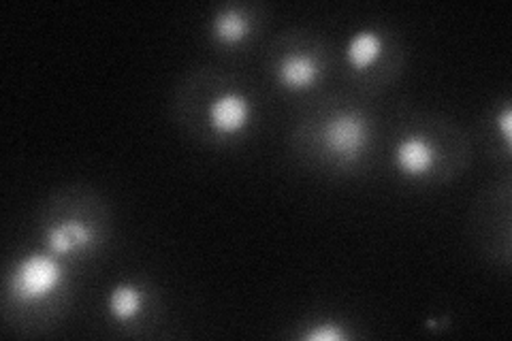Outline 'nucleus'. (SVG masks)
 Here are the masks:
<instances>
[{
	"label": "nucleus",
	"instance_id": "f257e3e1",
	"mask_svg": "<svg viewBox=\"0 0 512 341\" xmlns=\"http://www.w3.org/2000/svg\"><path fill=\"white\" fill-rule=\"evenodd\" d=\"M64 269L58 261V256L52 252L47 254H28L20 258V263L15 265L9 288L11 295L20 303H39L47 297H52L54 292L62 286Z\"/></svg>",
	"mask_w": 512,
	"mask_h": 341
},
{
	"label": "nucleus",
	"instance_id": "f03ea898",
	"mask_svg": "<svg viewBox=\"0 0 512 341\" xmlns=\"http://www.w3.org/2000/svg\"><path fill=\"white\" fill-rule=\"evenodd\" d=\"M323 143L331 156L344 162L357 160L370 143V124L357 111L335 113L323 128Z\"/></svg>",
	"mask_w": 512,
	"mask_h": 341
},
{
	"label": "nucleus",
	"instance_id": "7ed1b4c3",
	"mask_svg": "<svg viewBox=\"0 0 512 341\" xmlns=\"http://www.w3.org/2000/svg\"><path fill=\"white\" fill-rule=\"evenodd\" d=\"M252 105L242 92H224L207 107V122L214 133L231 137L242 133L250 124Z\"/></svg>",
	"mask_w": 512,
	"mask_h": 341
},
{
	"label": "nucleus",
	"instance_id": "20e7f679",
	"mask_svg": "<svg viewBox=\"0 0 512 341\" xmlns=\"http://www.w3.org/2000/svg\"><path fill=\"white\" fill-rule=\"evenodd\" d=\"M393 158L399 173L410 177V180H419V177H425L427 173L434 171L438 152L429 139L410 135L397 143Z\"/></svg>",
	"mask_w": 512,
	"mask_h": 341
},
{
	"label": "nucleus",
	"instance_id": "39448f33",
	"mask_svg": "<svg viewBox=\"0 0 512 341\" xmlns=\"http://www.w3.org/2000/svg\"><path fill=\"white\" fill-rule=\"evenodd\" d=\"M94 243L96 235L92 231V226L77 220H64L45 231L47 252H52L54 256H67L79 250H90Z\"/></svg>",
	"mask_w": 512,
	"mask_h": 341
},
{
	"label": "nucleus",
	"instance_id": "423d86ee",
	"mask_svg": "<svg viewBox=\"0 0 512 341\" xmlns=\"http://www.w3.org/2000/svg\"><path fill=\"white\" fill-rule=\"evenodd\" d=\"M278 81L291 92L310 90L320 77V62L312 54L284 56L276 67Z\"/></svg>",
	"mask_w": 512,
	"mask_h": 341
},
{
	"label": "nucleus",
	"instance_id": "0eeeda50",
	"mask_svg": "<svg viewBox=\"0 0 512 341\" xmlns=\"http://www.w3.org/2000/svg\"><path fill=\"white\" fill-rule=\"evenodd\" d=\"M384 52V39L376 30H359L346 45V60L355 71H367Z\"/></svg>",
	"mask_w": 512,
	"mask_h": 341
},
{
	"label": "nucleus",
	"instance_id": "6e6552de",
	"mask_svg": "<svg viewBox=\"0 0 512 341\" xmlns=\"http://www.w3.org/2000/svg\"><path fill=\"white\" fill-rule=\"evenodd\" d=\"M250 30H252L250 18L244 11H239L235 7L218 11L212 20V35L222 45L244 43L250 35Z\"/></svg>",
	"mask_w": 512,
	"mask_h": 341
},
{
	"label": "nucleus",
	"instance_id": "1a4fd4ad",
	"mask_svg": "<svg viewBox=\"0 0 512 341\" xmlns=\"http://www.w3.org/2000/svg\"><path fill=\"white\" fill-rule=\"evenodd\" d=\"M146 305V292L135 284H118L109 292L107 310L111 318L118 322H131L137 318Z\"/></svg>",
	"mask_w": 512,
	"mask_h": 341
},
{
	"label": "nucleus",
	"instance_id": "9d476101",
	"mask_svg": "<svg viewBox=\"0 0 512 341\" xmlns=\"http://www.w3.org/2000/svg\"><path fill=\"white\" fill-rule=\"evenodd\" d=\"M303 339H308V341H344V339H348V333L342 327H338V324L325 322V324H316L312 331L303 335Z\"/></svg>",
	"mask_w": 512,
	"mask_h": 341
},
{
	"label": "nucleus",
	"instance_id": "9b49d317",
	"mask_svg": "<svg viewBox=\"0 0 512 341\" xmlns=\"http://www.w3.org/2000/svg\"><path fill=\"white\" fill-rule=\"evenodd\" d=\"M498 124L502 128V135H504L506 145H510V135H512V111L510 109L502 111V116L498 118Z\"/></svg>",
	"mask_w": 512,
	"mask_h": 341
}]
</instances>
